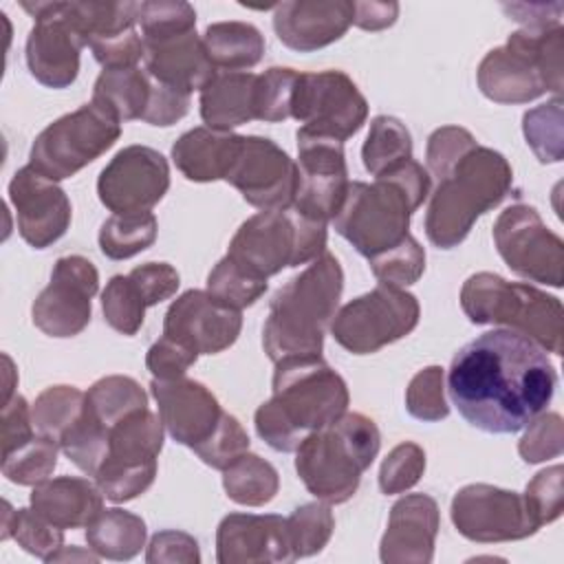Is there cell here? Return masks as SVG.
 <instances>
[{
	"label": "cell",
	"mask_w": 564,
	"mask_h": 564,
	"mask_svg": "<svg viewBox=\"0 0 564 564\" xmlns=\"http://www.w3.org/2000/svg\"><path fill=\"white\" fill-rule=\"evenodd\" d=\"M555 366L533 339L494 328L467 341L447 368L452 405L489 434H516L546 410L555 394Z\"/></svg>",
	"instance_id": "6da1fadb"
},
{
	"label": "cell",
	"mask_w": 564,
	"mask_h": 564,
	"mask_svg": "<svg viewBox=\"0 0 564 564\" xmlns=\"http://www.w3.org/2000/svg\"><path fill=\"white\" fill-rule=\"evenodd\" d=\"M350 403L348 386L322 357L275 364L273 397L256 414L258 436L275 452H295L308 432L335 423Z\"/></svg>",
	"instance_id": "7a4b0ae2"
},
{
	"label": "cell",
	"mask_w": 564,
	"mask_h": 564,
	"mask_svg": "<svg viewBox=\"0 0 564 564\" xmlns=\"http://www.w3.org/2000/svg\"><path fill=\"white\" fill-rule=\"evenodd\" d=\"M344 291L339 260L324 251L275 291L262 326V346L273 364L291 357H322L324 333Z\"/></svg>",
	"instance_id": "3957f363"
},
{
	"label": "cell",
	"mask_w": 564,
	"mask_h": 564,
	"mask_svg": "<svg viewBox=\"0 0 564 564\" xmlns=\"http://www.w3.org/2000/svg\"><path fill=\"white\" fill-rule=\"evenodd\" d=\"M430 172L414 159L372 183L352 181L333 227L361 256L383 253L410 234V218L430 196Z\"/></svg>",
	"instance_id": "277c9868"
},
{
	"label": "cell",
	"mask_w": 564,
	"mask_h": 564,
	"mask_svg": "<svg viewBox=\"0 0 564 564\" xmlns=\"http://www.w3.org/2000/svg\"><path fill=\"white\" fill-rule=\"evenodd\" d=\"M381 447L377 423L361 412H344L335 423L308 432L295 449V471L308 494L328 505L350 500L361 474Z\"/></svg>",
	"instance_id": "5b68a950"
},
{
	"label": "cell",
	"mask_w": 564,
	"mask_h": 564,
	"mask_svg": "<svg viewBox=\"0 0 564 564\" xmlns=\"http://www.w3.org/2000/svg\"><path fill=\"white\" fill-rule=\"evenodd\" d=\"M513 172L509 161L485 145L469 150L445 174L425 212L427 240L438 249L458 247L478 216L500 205L509 194Z\"/></svg>",
	"instance_id": "8992f818"
},
{
	"label": "cell",
	"mask_w": 564,
	"mask_h": 564,
	"mask_svg": "<svg viewBox=\"0 0 564 564\" xmlns=\"http://www.w3.org/2000/svg\"><path fill=\"white\" fill-rule=\"evenodd\" d=\"M564 29L513 31L491 48L476 70L480 93L496 104H529L544 93L562 97Z\"/></svg>",
	"instance_id": "52a82bcc"
},
{
	"label": "cell",
	"mask_w": 564,
	"mask_h": 564,
	"mask_svg": "<svg viewBox=\"0 0 564 564\" xmlns=\"http://www.w3.org/2000/svg\"><path fill=\"white\" fill-rule=\"evenodd\" d=\"M460 306L471 324L507 326L540 348L562 355V302L533 284L509 282L502 275L480 271L463 282Z\"/></svg>",
	"instance_id": "ba28073f"
},
{
	"label": "cell",
	"mask_w": 564,
	"mask_h": 564,
	"mask_svg": "<svg viewBox=\"0 0 564 564\" xmlns=\"http://www.w3.org/2000/svg\"><path fill=\"white\" fill-rule=\"evenodd\" d=\"M326 251V223L293 207L247 218L229 240L227 256L256 278L269 280L286 267L308 264Z\"/></svg>",
	"instance_id": "9c48e42d"
},
{
	"label": "cell",
	"mask_w": 564,
	"mask_h": 564,
	"mask_svg": "<svg viewBox=\"0 0 564 564\" xmlns=\"http://www.w3.org/2000/svg\"><path fill=\"white\" fill-rule=\"evenodd\" d=\"M121 137V121L101 104L88 101L48 123L29 152V165L51 181L75 176Z\"/></svg>",
	"instance_id": "30bf717a"
},
{
	"label": "cell",
	"mask_w": 564,
	"mask_h": 564,
	"mask_svg": "<svg viewBox=\"0 0 564 564\" xmlns=\"http://www.w3.org/2000/svg\"><path fill=\"white\" fill-rule=\"evenodd\" d=\"M163 423L150 408L117 421L108 432V456L93 476L110 502H128L150 489L163 449Z\"/></svg>",
	"instance_id": "8fae6325"
},
{
	"label": "cell",
	"mask_w": 564,
	"mask_h": 564,
	"mask_svg": "<svg viewBox=\"0 0 564 564\" xmlns=\"http://www.w3.org/2000/svg\"><path fill=\"white\" fill-rule=\"evenodd\" d=\"M421 317L419 300L392 284H377L372 291L344 304L333 322L335 341L352 355H370L410 335Z\"/></svg>",
	"instance_id": "7c38bea8"
},
{
	"label": "cell",
	"mask_w": 564,
	"mask_h": 564,
	"mask_svg": "<svg viewBox=\"0 0 564 564\" xmlns=\"http://www.w3.org/2000/svg\"><path fill=\"white\" fill-rule=\"evenodd\" d=\"M494 242L505 264L524 280L553 289L564 280V242L553 234L538 209L516 203L494 223Z\"/></svg>",
	"instance_id": "4fadbf2b"
},
{
	"label": "cell",
	"mask_w": 564,
	"mask_h": 564,
	"mask_svg": "<svg viewBox=\"0 0 564 564\" xmlns=\"http://www.w3.org/2000/svg\"><path fill=\"white\" fill-rule=\"evenodd\" d=\"M291 117L304 130L346 141L366 123L368 101L344 70L300 73Z\"/></svg>",
	"instance_id": "5bb4252c"
},
{
	"label": "cell",
	"mask_w": 564,
	"mask_h": 564,
	"mask_svg": "<svg viewBox=\"0 0 564 564\" xmlns=\"http://www.w3.org/2000/svg\"><path fill=\"white\" fill-rule=\"evenodd\" d=\"M295 137L297 185L291 207L302 216L328 223L337 216L350 185L344 141L304 128Z\"/></svg>",
	"instance_id": "9a60e30c"
},
{
	"label": "cell",
	"mask_w": 564,
	"mask_h": 564,
	"mask_svg": "<svg viewBox=\"0 0 564 564\" xmlns=\"http://www.w3.org/2000/svg\"><path fill=\"white\" fill-rule=\"evenodd\" d=\"M449 518L463 538L480 544L524 540L538 531L522 494L487 482L460 487L452 498Z\"/></svg>",
	"instance_id": "2e32d148"
},
{
	"label": "cell",
	"mask_w": 564,
	"mask_h": 564,
	"mask_svg": "<svg viewBox=\"0 0 564 564\" xmlns=\"http://www.w3.org/2000/svg\"><path fill=\"white\" fill-rule=\"evenodd\" d=\"M97 289L99 273L88 258L77 253L57 258L48 284L31 306L33 324L57 339L79 335L90 322V300Z\"/></svg>",
	"instance_id": "e0dca14e"
},
{
	"label": "cell",
	"mask_w": 564,
	"mask_h": 564,
	"mask_svg": "<svg viewBox=\"0 0 564 564\" xmlns=\"http://www.w3.org/2000/svg\"><path fill=\"white\" fill-rule=\"evenodd\" d=\"M223 181L234 185L260 212L289 209L295 196L297 165L275 141L242 134Z\"/></svg>",
	"instance_id": "ac0fdd59"
},
{
	"label": "cell",
	"mask_w": 564,
	"mask_h": 564,
	"mask_svg": "<svg viewBox=\"0 0 564 564\" xmlns=\"http://www.w3.org/2000/svg\"><path fill=\"white\" fill-rule=\"evenodd\" d=\"M22 9L35 20L26 37L29 73L46 88H66L79 75V53L86 46L64 11V2H29Z\"/></svg>",
	"instance_id": "d6986e66"
},
{
	"label": "cell",
	"mask_w": 564,
	"mask_h": 564,
	"mask_svg": "<svg viewBox=\"0 0 564 564\" xmlns=\"http://www.w3.org/2000/svg\"><path fill=\"white\" fill-rule=\"evenodd\" d=\"M167 189V159L150 145L119 150L97 178V196L112 214L150 212Z\"/></svg>",
	"instance_id": "ffe728a7"
},
{
	"label": "cell",
	"mask_w": 564,
	"mask_h": 564,
	"mask_svg": "<svg viewBox=\"0 0 564 564\" xmlns=\"http://www.w3.org/2000/svg\"><path fill=\"white\" fill-rule=\"evenodd\" d=\"M9 203L15 209L18 231L33 249L57 242L70 225V200L57 181L46 178L35 167H20L9 183Z\"/></svg>",
	"instance_id": "44dd1931"
},
{
	"label": "cell",
	"mask_w": 564,
	"mask_h": 564,
	"mask_svg": "<svg viewBox=\"0 0 564 564\" xmlns=\"http://www.w3.org/2000/svg\"><path fill=\"white\" fill-rule=\"evenodd\" d=\"M242 328V313L212 293L189 289L178 295L163 319V335H170L198 355H216L234 346Z\"/></svg>",
	"instance_id": "7402d4cb"
},
{
	"label": "cell",
	"mask_w": 564,
	"mask_h": 564,
	"mask_svg": "<svg viewBox=\"0 0 564 564\" xmlns=\"http://www.w3.org/2000/svg\"><path fill=\"white\" fill-rule=\"evenodd\" d=\"M150 390L165 432L189 449L203 445L225 414L212 390L187 377L152 379Z\"/></svg>",
	"instance_id": "603a6c76"
},
{
	"label": "cell",
	"mask_w": 564,
	"mask_h": 564,
	"mask_svg": "<svg viewBox=\"0 0 564 564\" xmlns=\"http://www.w3.org/2000/svg\"><path fill=\"white\" fill-rule=\"evenodd\" d=\"M218 564L293 562L286 518L275 513H229L216 529Z\"/></svg>",
	"instance_id": "cb8c5ba5"
},
{
	"label": "cell",
	"mask_w": 564,
	"mask_h": 564,
	"mask_svg": "<svg viewBox=\"0 0 564 564\" xmlns=\"http://www.w3.org/2000/svg\"><path fill=\"white\" fill-rule=\"evenodd\" d=\"M441 527L438 505L427 494L401 496L388 516L379 542L383 564H427L434 560V542Z\"/></svg>",
	"instance_id": "d4e9b609"
},
{
	"label": "cell",
	"mask_w": 564,
	"mask_h": 564,
	"mask_svg": "<svg viewBox=\"0 0 564 564\" xmlns=\"http://www.w3.org/2000/svg\"><path fill=\"white\" fill-rule=\"evenodd\" d=\"M350 0H291L273 9L278 40L297 53H313L337 42L352 24Z\"/></svg>",
	"instance_id": "484cf974"
},
{
	"label": "cell",
	"mask_w": 564,
	"mask_h": 564,
	"mask_svg": "<svg viewBox=\"0 0 564 564\" xmlns=\"http://www.w3.org/2000/svg\"><path fill=\"white\" fill-rule=\"evenodd\" d=\"M143 46L145 73L181 93L192 95L194 90H203L218 73L196 31Z\"/></svg>",
	"instance_id": "4316f807"
},
{
	"label": "cell",
	"mask_w": 564,
	"mask_h": 564,
	"mask_svg": "<svg viewBox=\"0 0 564 564\" xmlns=\"http://www.w3.org/2000/svg\"><path fill=\"white\" fill-rule=\"evenodd\" d=\"M31 507L59 529H79L104 511V494L88 478L57 476L33 487Z\"/></svg>",
	"instance_id": "83f0119b"
},
{
	"label": "cell",
	"mask_w": 564,
	"mask_h": 564,
	"mask_svg": "<svg viewBox=\"0 0 564 564\" xmlns=\"http://www.w3.org/2000/svg\"><path fill=\"white\" fill-rule=\"evenodd\" d=\"M256 82L249 70H218L200 90V119L212 130L231 132L256 119Z\"/></svg>",
	"instance_id": "f1b7e54d"
},
{
	"label": "cell",
	"mask_w": 564,
	"mask_h": 564,
	"mask_svg": "<svg viewBox=\"0 0 564 564\" xmlns=\"http://www.w3.org/2000/svg\"><path fill=\"white\" fill-rule=\"evenodd\" d=\"M242 134L212 130L207 126L183 132L172 145V161L194 183L225 178V172L240 145Z\"/></svg>",
	"instance_id": "f546056e"
},
{
	"label": "cell",
	"mask_w": 564,
	"mask_h": 564,
	"mask_svg": "<svg viewBox=\"0 0 564 564\" xmlns=\"http://www.w3.org/2000/svg\"><path fill=\"white\" fill-rule=\"evenodd\" d=\"M145 522L141 516L112 507L104 509L88 527L86 542L99 557L112 562H126L141 553L145 546Z\"/></svg>",
	"instance_id": "4dcf8cb0"
},
{
	"label": "cell",
	"mask_w": 564,
	"mask_h": 564,
	"mask_svg": "<svg viewBox=\"0 0 564 564\" xmlns=\"http://www.w3.org/2000/svg\"><path fill=\"white\" fill-rule=\"evenodd\" d=\"M200 37L216 70H247L264 55V37L249 22H214Z\"/></svg>",
	"instance_id": "1f68e13d"
},
{
	"label": "cell",
	"mask_w": 564,
	"mask_h": 564,
	"mask_svg": "<svg viewBox=\"0 0 564 564\" xmlns=\"http://www.w3.org/2000/svg\"><path fill=\"white\" fill-rule=\"evenodd\" d=\"M152 77L145 68H104L93 86V101L108 108L121 123L141 119L150 99Z\"/></svg>",
	"instance_id": "d6a6232c"
},
{
	"label": "cell",
	"mask_w": 564,
	"mask_h": 564,
	"mask_svg": "<svg viewBox=\"0 0 564 564\" xmlns=\"http://www.w3.org/2000/svg\"><path fill=\"white\" fill-rule=\"evenodd\" d=\"M223 489L229 500L245 507L271 502L280 489L278 469L258 454L245 452L223 469Z\"/></svg>",
	"instance_id": "836d02e7"
},
{
	"label": "cell",
	"mask_w": 564,
	"mask_h": 564,
	"mask_svg": "<svg viewBox=\"0 0 564 564\" xmlns=\"http://www.w3.org/2000/svg\"><path fill=\"white\" fill-rule=\"evenodd\" d=\"M412 159L410 130L390 115H377L370 121L368 137L361 148V161L370 176H383Z\"/></svg>",
	"instance_id": "e575fe53"
},
{
	"label": "cell",
	"mask_w": 564,
	"mask_h": 564,
	"mask_svg": "<svg viewBox=\"0 0 564 564\" xmlns=\"http://www.w3.org/2000/svg\"><path fill=\"white\" fill-rule=\"evenodd\" d=\"M139 7L141 2H95V0L64 2V11L68 20L79 31L86 46H90L95 40L134 29L139 20Z\"/></svg>",
	"instance_id": "d590c367"
},
{
	"label": "cell",
	"mask_w": 564,
	"mask_h": 564,
	"mask_svg": "<svg viewBox=\"0 0 564 564\" xmlns=\"http://www.w3.org/2000/svg\"><path fill=\"white\" fill-rule=\"evenodd\" d=\"M2 505L4 511L0 524V540L13 538L26 553L51 562L53 555L64 546V529L48 522L33 507L13 509L9 500H4Z\"/></svg>",
	"instance_id": "8d00e7d4"
},
{
	"label": "cell",
	"mask_w": 564,
	"mask_h": 564,
	"mask_svg": "<svg viewBox=\"0 0 564 564\" xmlns=\"http://www.w3.org/2000/svg\"><path fill=\"white\" fill-rule=\"evenodd\" d=\"M159 223L152 212L112 214L99 227V249L110 260H128L156 240Z\"/></svg>",
	"instance_id": "74e56055"
},
{
	"label": "cell",
	"mask_w": 564,
	"mask_h": 564,
	"mask_svg": "<svg viewBox=\"0 0 564 564\" xmlns=\"http://www.w3.org/2000/svg\"><path fill=\"white\" fill-rule=\"evenodd\" d=\"M148 408V394L141 383L126 375L97 379L86 392V410L108 430L123 416Z\"/></svg>",
	"instance_id": "f35d334b"
},
{
	"label": "cell",
	"mask_w": 564,
	"mask_h": 564,
	"mask_svg": "<svg viewBox=\"0 0 564 564\" xmlns=\"http://www.w3.org/2000/svg\"><path fill=\"white\" fill-rule=\"evenodd\" d=\"M86 392L75 386H51L31 405L35 432L59 443L64 432L82 416Z\"/></svg>",
	"instance_id": "ab89813d"
},
{
	"label": "cell",
	"mask_w": 564,
	"mask_h": 564,
	"mask_svg": "<svg viewBox=\"0 0 564 564\" xmlns=\"http://www.w3.org/2000/svg\"><path fill=\"white\" fill-rule=\"evenodd\" d=\"M57 441L35 434L24 445L15 447L9 454H2V474L15 485L35 487L48 480V476L57 467Z\"/></svg>",
	"instance_id": "60d3db41"
},
{
	"label": "cell",
	"mask_w": 564,
	"mask_h": 564,
	"mask_svg": "<svg viewBox=\"0 0 564 564\" xmlns=\"http://www.w3.org/2000/svg\"><path fill=\"white\" fill-rule=\"evenodd\" d=\"M522 132L540 163H560L564 156L562 97H553L527 110L522 117Z\"/></svg>",
	"instance_id": "b9f144b4"
},
{
	"label": "cell",
	"mask_w": 564,
	"mask_h": 564,
	"mask_svg": "<svg viewBox=\"0 0 564 564\" xmlns=\"http://www.w3.org/2000/svg\"><path fill=\"white\" fill-rule=\"evenodd\" d=\"M148 302L130 275H112L101 291L104 319L117 333L132 337L145 319Z\"/></svg>",
	"instance_id": "7bdbcfd3"
},
{
	"label": "cell",
	"mask_w": 564,
	"mask_h": 564,
	"mask_svg": "<svg viewBox=\"0 0 564 564\" xmlns=\"http://www.w3.org/2000/svg\"><path fill=\"white\" fill-rule=\"evenodd\" d=\"M286 529L295 560L319 553L335 531V516L330 511V505L317 500L297 507L286 518Z\"/></svg>",
	"instance_id": "ee69618b"
},
{
	"label": "cell",
	"mask_w": 564,
	"mask_h": 564,
	"mask_svg": "<svg viewBox=\"0 0 564 564\" xmlns=\"http://www.w3.org/2000/svg\"><path fill=\"white\" fill-rule=\"evenodd\" d=\"M143 44L165 42L189 31H196V11L189 2L181 0H148L139 7Z\"/></svg>",
	"instance_id": "f6af8a7d"
},
{
	"label": "cell",
	"mask_w": 564,
	"mask_h": 564,
	"mask_svg": "<svg viewBox=\"0 0 564 564\" xmlns=\"http://www.w3.org/2000/svg\"><path fill=\"white\" fill-rule=\"evenodd\" d=\"M205 291L212 293L216 300L242 311L264 295L267 280L251 275L249 271L238 267L229 256H225L209 271Z\"/></svg>",
	"instance_id": "bcb514c9"
},
{
	"label": "cell",
	"mask_w": 564,
	"mask_h": 564,
	"mask_svg": "<svg viewBox=\"0 0 564 564\" xmlns=\"http://www.w3.org/2000/svg\"><path fill=\"white\" fill-rule=\"evenodd\" d=\"M368 262L379 284H392V286L405 289L423 275L425 249L419 245V240L412 234H408L399 245L368 258Z\"/></svg>",
	"instance_id": "7dc6e473"
},
{
	"label": "cell",
	"mask_w": 564,
	"mask_h": 564,
	"mask_svg": "<svg viewBox=\"0 0 564 564\" xmlns=\"http://www.w3.org/2000/svg\"><path fill=\"white\" fill-rule=\"evenodd\" d=\"M297 70L271 66L256 82V119L278 123L291 117V101L297 82Z\"/></svg>",
	"instance_id": "c3c4849f"
},
{
	"label": "cell",
	"mask_w": 564,
	"mask_h": 564,
	"mask_svg": "<svg viewBox=\"0 0 564 564\" xmlns=\"http://www.w3.org/2000/svg\"><path fill=\"white\" fill-rule=\"evenodd\" d=\"M405 410L410 416L434 423L447 419L449 405L445 399V372L441 366L419 370L405 388Z\"/></svg>",
	"instance_id": "681fc988"
},
{
	"label": "cell",
	"mask_w": 564,
	"mask_h": 564,
	"mask_svg": "<svg viewBox=\"0 0 564 564\" xmlns=\"http://www.w3.org/2000/svg\"><path fill=\"white\" fill-rule=\"evenodd\" d=\"M425 471V452L421 445L405 441L392 447L379 467V489L386 496L412 489Z\"/></svg>",
	"instance_id": "f907efd6"
},
{
	"label": "cell",
	"mask_w": 564,
	"mask_h": 564,
	"mask_svg": "<svg viewBox=\"0 0 564 564\" xmlns=\"http://www.w3.org/2000/svg\"><path fill=\"white\" fill-rule=\"evenodd\" d=\"M562 478H564L562 465H551V467L538 471L527 482L522 498H524L529 516L533 518L538 529L562 516V507H564Z\"/></svg>",
	"instance_id": "816d5d0a"
},
{
	"label": "cell",
	"mask_w": 564,
	"mask_h": 564,
	"mask_svg": "<svg viewBox=\"0 0 564 564\" xmlns=\"http://www.w3.org/2000/svg\"><path fill=\"white\" fill-rule=\"evenodd\" d=\"M564 452V423L557 412H540L527 423V432L518 443L524 463H544Z\"/></svg>",
	"instance_id": "f5cc1de1"
},
{
	"label": "cell",
	"mask_w": 564,
	"mask_h": 564,
	"mask_svg": "<svg viewBox=\"0 0 564 564\" xmlns=\"http://www.w3.org/2000/svg\"><path fill=\"white\" fill-rule=\"evenodd\" d=\"M245 452H249V436L240 421L225 412L216 432L194 449V454L209 467L214 469H225L229 467L236 458H240Z\"/></svg>",
	"instance_id": "db71d44e"
},
{
	"label": "cell",
	"mask_w": 564,
	"mask_h": 564,
	"mask_svg": "<svg viewBox=\"0 0 564 564\" xmlns=\"http://www.w3.org/2000/svg\"><path fill=\"white\" fill-rule=\"evenodd\" d=\"M476 145L478 143H476L474 134L460 126L436 128L427 137V148H425L427 172L441 181Z\"/></svg>",
	"instance_id": "11a10c76"
},
{
	"label": "cell",
	"mask_w": 564,
	"mask_h": 564,
	"mask_svg": "<svg viewBox=\"0 0 564 564\" xmlns=\"http://www.w3.org/2000/svg\"><path fill=\"white\" fill-rule=\"evenodd\" d=\"M198 352L194 348L170 335H161L145 352V368L154 379H176L185 377L187 368L194 366Z\"/></svg>",
	"instance_id": "9f6ffc18"
},
{
	"label": "cell",
	"mask_w": 564,
	"mask_h": 564,
	"mask_svg": "<svg viewBox=\"0 0 564 564\" xmlns=\"http://www.w3.org/2000/svg\"><path fill=\"white\" fill-rule=\"evenodd\" d=\"M148 564H198L200 551L194 535L176 529L159 531L150 538L145 551Z\"/></svg>",
	"instance_id": "6f0895ef"
},
{
	"label": "cell",
	"mask_w": 564,
	"mask_h": 564,
	"mask_svg": "<svg viewBox=\"0 0 564 564\" xmlns=\"http://www.w3.org/2000/svg\"><path fill=\"white\" fill-rule=\"evenodd\" d=\"M90 51L104 68H130L137 66L145 55L143 37L134 29L95 40L90 44Z\"/></svg>",
	"instance_id": "680465c9"
},
{
	"label": "cell",
	"mask_w": 564,
	"mask_h": 564,
	"mask_svg": "<svg viewBox=\"0 0 564 564\" xmlns=\"http://www.w3.org/2000/svg\"><path fill=\"white\" fill-rule=\"evenodd\" d=\"M128 275L141 289L148 306L170 300L181 284L178 271L170 262H145L134 267Z\"/></svg>",
	"instance_id": "91938a15"
},
{
	"label": "cell",
	"mask_w": 564,
	"mask_h": 564,
	"mask_svg": "<svg viewBox=\"0 0 564 564\" xmlns=\"http://www.w3.org/2000/svg\"><path fill=\"white\" fill-rule=\"evenodd\" d=\"M189 97L187 93H181L176 88H170L156 79H152V88H150V99L145 106V112L141 117V121L150 123V126H172L176 121H181L187 110H189Z\"/></svg>",
	"instance_id": "94428289"
},
{
	"label": "cell",
	"mask_w": 564,
	"mask_h": 564,
	"mask_svg": "<svg viewBox=\"0 0 564 564\" xmlns=\"http://www.w3.org/2000/svg\"><path fill=\"white\" fill-rule=\"evenodd\" d=\"M31 405L22 394H13L2 403V454L13 452L35 436Z\"/></svg>",
	"instance_id": "6125c7cd"
},
{
	"label": "cell",
	"mask_w": 564,
	"mask_h": 564,
	"mask_svg": "<svg viewBox=\"0 0 564 564\" xmlns=\"http://www.w3.org/2000/svg\"><path fill=\"white\" fill-rule=\"evenodd\" d=\"M502 11L529 31H549L562 26V2H505Z\"/></svg>",
	"instance_id": "be15d7a7"
},
{
	"label": "cell",
	"mask_w": 564,
	"mask_h": 564,
	"mask_svg": "<svg viewBox=\"0 0 564 564\" xmlns=\"http://www.w3.org/2000/svg\"><path fill=\"white\" fill-rule=\"evenodd\" d=\"M352 24L364 31H381L397 22L399 4L397 2H352Z\"/></svg>",
	"instance_id": "e7e4bbea"
},
{
	"label": "cell",
	"mask_w": 564,
	"mask_h": 564,
	"mask_svg": "<svg viewBox=\"0 0 564 564\" xmlns=\"http://www.w3.org/2000/svg\"><path fill=\"white\" fill-rule=\"evenodd\" d=\"M97 562L99 560V555L93 551V549H88V551H82L79 546H62L55 555H53V560L51 562Z\"/></svg>",
	"instance_id": "03108f58"
},
{
	"label": "cell",
	"mask_w": 564,
	"mask_h": 564,
	"mask_svg": "<svg viewBox=\"0 0 564 564\" xmlns=\"http://www.w3.org/2000/svg\"><path fill=\"white\" fill-rule=\"evenodd\" d=\"M2 361H4V379H7V383H4V401H9L15 392H13V388H15V379H18V375H15V368H13V361H11V357L4 352L2 355Z\"/></svg>",
	"instance_id": "003e7915"
}]
</instances>
